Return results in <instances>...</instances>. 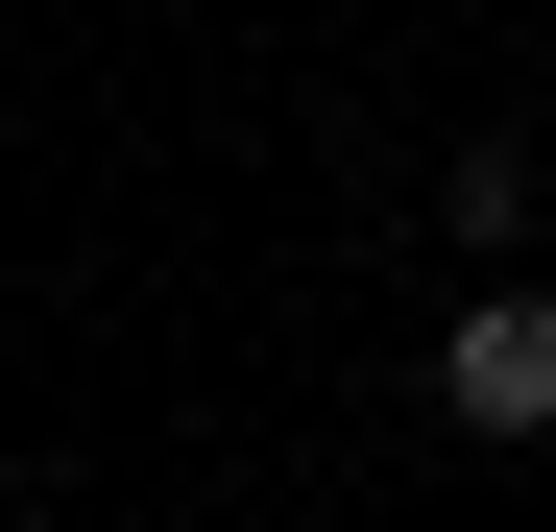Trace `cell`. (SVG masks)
<instances>
[{
  "instance_id": "6da1fadb",
  "label": "cell",
  "mask_w": 556,
  "mask_h": 532,
  "mask_svg": "<svg viewBox=\"0 0 556 532\" xmlns=\"http://www.w3.org/2000/svg\"><path fill=\"white\" fill-rule=\"evenodd\" d=\"M435 388H459V435H556V291H459Z\"/></svg>"
}]
</instances>
